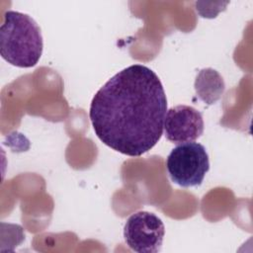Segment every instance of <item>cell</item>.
Segmentation results:
<instances>
[{
	"label": "cell",
	"mask_w": 253,
	"mask_h": 253,
	"mask_svg": "<svg viewBox=\"0 0 253 253\" xmlns=\"http://www.w3.org/2000/svg\"><path fill=\"white\" fill-rule=\"evenodd\" d=\"M167 98L156 73L133 64L111 77L94 95L89 117L97 137L112 149L140 156L161 138Z\"/></svg>",
	"instance_id": "1"
},
{
	"label": "cell",
	"mask_w": 253,
	"mask_h": 253,
	"mask_svg": "<svg viewBox=\"0 0 253 253\" xmlns=\"http://www.w3.org/2000/svg\"><path fill=\"white\" fill-rule=\"evenodd\" d=\"M42 37L37 22L27 14L7 11L0 27L1 56L10 64L35 66L42 53Z\"/></svg>",
	"instance_id": "2"
},
{
	"label": "cell",
	"mask_w": 253,
	"mask_h": 253,
	"mask_svg": "<svg viewBox=\"0 0 253 253\" xmlns=\"http://www.w3.org/2000/svg\"><path fill=\"white\" fill-rule=\"evenodd\" d=\"M166 169L171 181L180 187L200 186L210 170L206 147L195 141L177 145L166 159Z\"/></svg>",
	"instance_id": "3"
},
{
	"label": "cell",
	"mask_w": 253,
	"mask_h": 253,
	"mask_svg": "<svg viewBox=\"0 0 253 253\" xmlns=\"http://www.w3.org/2000/svg\"><path fill=\"white\" fill-rule=\"evenodd\" d=\"M164 234L163 221L156 214L145 211L132 213L124 227L126 245L138 253L159 252Z\"/></svg>",
	"instance_id": "4"
},
{
	"label": "cell",
	"mask_w": 253,
	"mask_h": 253,
	"mask_svg": "<svg viewBox=\"0 0 253 253\" xmlns=\"http://www.w3.org/2000/svg\"><path fill=\"white\" fill-rule=\"evenodd\" d=\"M163 128L166 138L173 143L195 141L204 132L203 116L194 107L178 105L167 110Z\"/></svg>",
	"instance_id": "5"
},
{
	"label": "cell",
	"mask_w": 253,
	"mask_h": 253,
	"mask_svg": "<svg viewBox=\"0 0 253 253\" xmlns=\"http://www.w3.org/2000/svg\"><path fill=\"white\" fill-rule=\"evenodd\" d=\"M225 89L222 76L212 68L199 71L195 80V90L198 98L208 105H212L220 99Z\"/></svg>",
	"instance_id": "6"
}]
</instances>
